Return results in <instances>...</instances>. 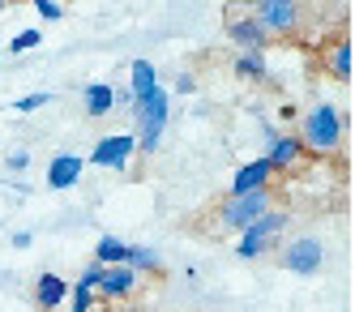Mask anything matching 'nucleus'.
<instances>
[{
    "instance_id": "nucleus-3",
    "label": "nucleus",
    "mask_w": 355,
    "mask_h": 312,
    "mask_svg": "<svg viewBox=\"0 0 355 312\" xmlns=\"http://www.w3.org/2000/svg\"><path fill=\"white\" fill-rule=\"evenodd\" d=\"M270 210H274L270 189H257V193L227 197V201H223V210H218V218H223V227H232V231H248L252 223H257L261 214H270Z\"/></svg>"
},
{
    "instance_id": "nucleus-23",
    "label": "nucleus",
    "mask_w": 355,
    "mask_h": 312,
    "mask_svg": "<svg viewBox=\"0 0 355 312\" xmlns=\"http://www.w3.org/2000/svg\"><path fill=\"white\" fill-rule=\"evenodd\" d=\"M39 43V31H21L17 39H13V51H26V47H35Z\"/></svg>"
},
{
    "instance_id": "nucleus-10",
    "label": "nucleus",
    "mask_w": 355,
    "mask_h": 312,
    "mask_svg": "<svg viewBox=\"0 0 355 312\" xmlns=\"http://www.w3.org/2000/svg\"><path fill=\"white\" fill-rule=\"evenodd\" d=\"M64 295H69V282H64L60 274H39V282H35V300H39L43 312H52L56 304H64Z\"/></svg>"
},
{
    "instance_id": "nucleus-12",
    "label": "nucleus",
    "mask_w": 355,
    "mask_h": 312,
    "mask_svg": "<svg viewBox=\"0 0 355 312\" xmlns=\"http://www.w3.org/2000/svg\"><path fill=\"white\" fill-rule=\"evenodd\" d=\"M232 39L244 47V51H257L261 56V47H266V31L252 17H240V21H232Z\"/></svg>"
},
{
    "instance_id": "nucleus-24",
    "label": "nucleus",
    "mask_w": 355,
    "mask_h": 312,
    "mask_svg": "<svg viewBox=\"0 0 355 312\" xmlns=\"http://www.w3.org/2000/svg\"><path fill=\"white\" fill-rule=\"evenodd\" d=\"M26 163H31V154H21V150H17V154H9V167H13V171H21Z\"/></svg>"
},
{
    "instance_id": "nucleus-5",
    "label": "nucleus",
    "mask_w": 355,
    "mask_h": 312,
    "mask_svg": "<svg viewBox=\"0 0 355 312\" xmlns=\"http://www.w3.org/2000/svg\"><path fill=\"white\" fill-rule=\"evenodd\" d=\"M300 5L295 0H257V9H252V21L261 26V31H295L300 26Z\"/></svg>"
},
{
    "instance_id": "nucleus-4",
    "label": "nucleus",
    "mask_w": 355,
    "mask_h": 312,
    "mask_svg": "<svg viewBox=\"0 0 355 312\" xmlns=\"http://www.w3.org/2000/svg\"><path fill=\"white\" fill-rule=\"evenodd\" d=\"M321 266H325V244L317 236H295L283 248V270L291 274H317Z\"/></svg>"
},
{
    "instance_id": "nucleus-9",
    "label": "nucleus",
    "mask_w": 355,
    "mask_h": 312,
    "mask_svg": "<svg viewBox=\"0 0 355 312\" xmlns=\"http://www.w3.org/2000/svg\"><path fill=\"white\" fill-rule=\"evenodd\" d=\"M98 287H103V295H112V300H124V295H133V287H137V274H133L129 266H112V270H103V278H98Z\"/></svg>"
},
{
    "instance_id": "nucleus-21",
    "label": "nucleus",
    "mask_w": 355,
    "mask_h": 312,
    "mask_svg": "<svg viewBox=\"0 0 355 312\" xmlns=\"http://www.w3.org/2000/svg\"><path fill=\"white\" fill-rule=\"evenodd\" d=\"M39 107H47V94H26L17 103V112H39Z\"/></svg>"
},
{
    "instance_id": "nucleus-8",
    "label": "nucleus",
    "mask_w": 355,
    "mask_h": 312,
    "mask_svg": "<svg viewBox=\"0 0 355 312\" xmlns=\"http://www.w3.org/2000/svg\"><path fill=\"white\" fill-rule=\"evenodd\" d=\"M82 167L86 163L78 159V154H56V159L47 163V184L52 189H73L82 180Z\"/></svg>"
},
{
    "instance_id": "nucleus-17",
    "label": "nucleus",
    "mask_w": 355,
    "mask_h": 312,
    "mask_svg": "<svg viewBox=\"0 0 355 312\" xmlns=\"http://www.w3.org/2000/svg\"><path fill=\"white\" fill-rule=\"evenodd\" d=\"M124 266L137 274V270H159L163 261H159V252H155V248H141V244H137V248H129V261H124Z\"/></svg>"
},
{
    "instance_id": "nucleus-11",
    "label": "nucleus",
    "mask_w": 355,
    "mask_h": 312,
    "mask_svg": "<svg viewBox=\"0 0 355 312\" xmlns=\"http://www.w3.org/2000/svg\"><path fill=\"white\" fill-rule=\"evenodd\" d=\"M300 154H304L300 137H274V141H270V154H266V163L287 171V167H295V163H300Z\"/></svg>"
},
{
    "instance_id": "nucleus-22",
    "label": "nucleus",
    "mask_w": 355,
    "mask_h": 312,
    "mask_svg": "<svg viewBox=\"0 0 355 312\" xmlns=\"http://www.w3.org/2000/svg\"><path fill=\"white\" fill-rule=\"evenodd\" d=\"M35 9H39V17H47V21H56V17L64 13V9L56 5V0H39V5H35Z\"/></svg>"
},
{
    "instance_id": "nucleus-18",
    "label": "nucleus",
    "mask_w": 355,
    "mask_h": 312,
    "mask_svg": "<svg viewBox=\"0 0 355 312\" xmlns=\"http://www.w3.org/2000/svg\"><path fill=\"white\" fill-rule=\"evenodd\" d=\"M236 69H240L244 77H261V73H266V64H261V56H257V51H244Z\"/></svg>"
},
{
    "instance_id": "nucleus-6",
    "label": "nucleus",
    "mask_w": 355,
    "mask_h": 312,
    "mask_svg": "<svg viewBox=\"0 0 355 312\" xmlns=\"http://www.w3.org/2000/svg\"><path fill=\"white\" fill-rule=\"evenodd\" d=\"M133 150H137V137L116 133V137H103V141L94 146L90 163L94 167H116V171H124V167H129V159H133Z\"/></svg>"
},
{
    "instance_id": "nucleus-14",
    "label": "nucleus",
    "mask_w": 355,
    "mask_h": 312,
    "mask_svg": "<svg viewBox=\"0 0 355 312\" xmlns=\"http://www.w3.org/2000/svg\"><path fill=\"white\" fill-rule=\"evenodd\" d=\"M150 90H159V73L150 60H133V98H146Z\"/></svg>"
},
{
    "instance_id": "nucleus-20",
    "label": "nucleus",
    "mask_w": 355,
    "mask_h": 312,
    "mask_svg": "<svg viewBox=\"0 0 355 312\" xmlns=\"http://www.w3.org/2000/svg\"><path fill=\"white\" fill-rule=\"evenodd\" d=\"M98 278H103V266H90L82 278H78V287H86V291H94L98 287Z\"/></svg>"
},
{
    "instance_id": "nucleus-1",
    "label": "nucleus",
    "mask_w": 355,
    "mask_h": 312,
    "mask_svg": "<svg viewBox=\"0 0 355 312\" xmlns=\"http://www.w3.org/2000/svg\"><path fill=\"white\" fill-rule=\"evenodd\" d=\"M343 141V112L329 107V103H317L313 112H304L300 124V146H309L313 154H334Z\"/></svg>"
},
{
    "instance_id": "nucleus-7",
    "label": "nucleus",
    "mask_w": 355,
    "mask_h": 312,
    "mask_svg": "<svg viewBox=\"0 0 355 312\" xmlns=\"http://www.w3.org/2000/svg\"><path fill=\"white\" fill-rule=\"evenodd\" d=\"M270 163L266 159H252V163H244L240 171H236V180H232V197H240V193H257V189H270Z\"/></svg>"
},
{
    "instance_id": "nucleus-16",
    "label": "nucleus",
    "mask_w": 355,
    "mask_h": 312,
    "mask_svg": "<svg viewBox=\"0 0 355 312\" xmlns=\"http://www.w3.org/2000/svg\"><path fill=\"white\" fill-rule=\"evenodd\" d=\"M329 69H334L338 82H347V77H351V43L347 39L334 43V51H329Z\"/></svg>"
},
{
    "instance_id": "nucleus-2",
    "label": "nucleus",
    "mask_w": 355,
    "mask_h": 312,
    "mask_svg": "<svg viewBox=\"0 0 355 312\" xmlns=\"http://www.w3.org/2000/svg\"><path fill=\"white\" fill-rule=\"evenodd\" d=\"M133 112H137V128H141L137 150L141 154H155L163 128H167V90L159 86V90H150L146 98H133Z\"/></svg>"
},
{
    "instance_id": "nucleus-15",
    "label": "nucleus",
    "mask_w": 355,
    "mask_h": 312,
    "mask_svg": "<svg viewBox=\"0 0 355 312\" xmlns=\"http://www.w3.org/2000/svg\"><path fill=\"white\" fill-rule=\"evenodd\" d=\"M112 103H116V94H112V86H103V82H94V86L86 90V112H90V116H107Z\"/></svg>"
},
{
    "instance_id": "nucleus-25",
    "label": "nucleus",
    "mask_w": 355,
    "mask_h": 312,
    "mask_svg": "<svg viewBox=\"0 0 355 312\" xmlns=\"http://www.w3.org/2000/svg\"><path fill=\"white\" fill-rule=\"evenodd\" d=\"M193 86H197V82H193V77H189V73H184V77H180V82H175V90H180V94H189V90H193Z\"/></svg>"
},
{
    "instance_id": "nucleus-13",
    "label": "nucleus",
    "mask_w": 355,
    "mask_h": 312,
    "mask_svg": "<svg viewBox=\"0 0 355 312\" xmlns=\"http://www.w3.org/2000/svg\"><path fill=\"white\" fill-rule=\"evenodd\" d=\"M94 257H98V266H103V270L124 266V261H129V244L116 240V236H103V240H98V248H94Z\"/></svg>"
},
{
    "instance_id": "nucleus-19",
    "label": "nucleus",
    "mask_w": 355,
    "mask_h": 312,
    "mask_svg": "<svg viewBox=\"0 0 355 312\" xmlns=\"http://www.w3.org/2000/svg\"><path fill=\"white\" fill-rule=\"evenodd\" d=\"M90 304H94V291L73 287V312H90Z\"/></svg>"
}]
</instances>
